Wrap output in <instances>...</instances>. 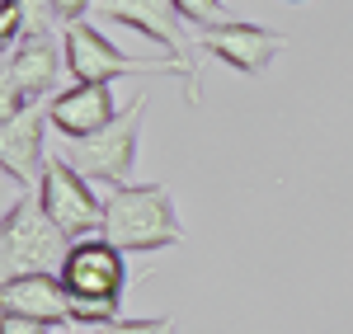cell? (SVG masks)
Listing matches in <instances>:
<instances>
[{
  "instance_id": "2e32d148",
  "label": "cell",
  "mask_w": 353,
  "mask_h": 334,
  "mask_svg": "<svg viewBox=\"0 0 353 334\" xmlns=\"http://www.w3.org/2000/svg\"><path fill=\"white\" fill-rule=\"evenodd\" d=\"M0 334H52V325H43V320H24V315H5Z\"/></svg>"
},
{
  "instance_id": "3957f363",
  "label": "cell",
  "mask_w": 353,
  "mask_h": 334,
  "mask_svg": "<svg viewBox=\"0 0 353 334\" xmlns=\"http://www.w3.org/2000/svg\"><path fill=\"white\" fill-rule=\"evenodd\" d=\"M94 10L113 19V24H128L137 33H146L151 43H161L165 56L174 61V76L184 81V99L198 104L203 90H198V56H193V38H189V19L174 0H94Z\"/></svg>"
},
{
  "instance_id": "8fae6325",
  "label": "cell",
  "mask_w": 353,
  "mask_h": 334,
  "mask_svg": "<svg viewBox=\"0 0 353 334\" xmlns=\"http://www.w3.org/2000/svg\"><path fill=\"white\" fill-rule=\"evenodd\" d=\"M48 118H52V127L61 137H90L104 123H113L118 109H113L109 85H71L48 104Z\"/></svg>"
},
{
  "instance_id": "7a4b0ae2",
  "label": "cell",
  "mask_w": 353,
  "mask_h": 334,
  "mask_svg": "<svg viewBox=\"0 0 353 334\" xmlns=\"http://www.w3.org/2000/svg\"><path fill=\"white\" fill-rule=\"evenodd\" d=\"M71 236L43 212L38 194L19 198V207L5 212L0 222V259H5V278L19 273H61L66 254H71Z\"/></svg>"
},
{
  "instance_id": "9c48e42d",
  "label": "cell",
  "mask_w": 353,
  "mask_h": 334,
  "mask_svg": "<svg viewBox=\"0 0 353 334\" xmlns=\"http://www.w3.org/2000/svg\"><path fill=\"white\" fill-rule=\"evenodd\" d=\"M0 306H5V315H24V320H43V325L71 320V297L61 287V273H19V278H5L0 282Z\"/></svg>"
},
{
  "instance_id": "30bf717a",
  "label": "cell",
  "mask_w": 353,
  "mask_h": 334,
  "mask_svg": "<svg viewBox=\"0 0 353 334\" xmlns=\"http://www.w3.org/2000/svg\"><path fill=\"white\" fill-rule=\"evenodd\" d=\"M48 123H52L48 109H24V113H14V118H0V165H5V174L43 179V169H48L43 127Z\"/></svg>"
},
{
  "instance_id": "ba28073f",
  "label": "cell",
  "mask_w": 353,
  "mask_h": 334,
  "mask_svg": "<svg viewBox=\"0 0 353 334\" xmlns=\"http://www.w3.org/2000/svg\"><path fill=\"white\" fill-rule=\"evenodd\" d=\"M198 48L221 56V61H226L231 71H241V76H264L269 61L288 48V38L273 33V28H264V24H231V19H226V24L203 28V33H198Z\"/></svg>"
},
{
  "instance_id": "9a60e30c",
  "label": "cell",
  "mask_w": 353,
  "mask_h": 334,
  "mask_svg": "<svg viewBox=\"0 0 353 334\" xmlns=\"http://www.w3.org/2000/svg\"><path fill=\"white\" fill-rule=\"evenodd\" d=\"M179 10H184V19L198 28H212V24H226V10H221V0H174Z\"/></svg>"
},
{
  "instance_id": "7c38bea8",
  "label": "cell",
  "mask_w": 353,
  "mask_h": 334,
  "mask_svg": "<svg viewBox=\"0 0 353 334\" xmlns=\"http://www.w3.org/2000/svg\"><path fill=\"white\" fill-rule=\"evenodd\" d=\"M57 66H61V56H57L52 38H28V43H19V52H14V48L5 52L0 76H10V81L19 85L24 99H38V94H48L57 85V76H61Z\"/></svg>"
},
{
  "instance_id": "4fadbf2b",
  "label": "cell",
  "mask_w": 353,
  "mask_h": 334,
  "mask_svg": "<svg viewBox=\"0 0 353 334\" xmlns=\"http://www.w3.org/2000/svg\"><path fill=\"white\" fill-rule=\"evenodd\" d=\"M0 43H5V52L14 43H24V0H0Z\"/></svg>"
},
{
  "instance_id": "5bb4252c",
  "label": "cell",
  "mask_w": 353,
  "mask_h": 334,
  "mask_svg": "<svg viewBox=\"0 0 353 334\" xmlns=\"http://www.w3.org/2000/svg\"><path fill=\"white\" fill-rule=\"evenodd\" d=\"M94 334H179L174 320H109V325H90Z\"/></svg>"
},
{
  "instance_id": "6da1fadb",
  "label": "cell",
  "mask_w": 353,
  "mask_h": 334,
  "mask_svg": "<svg viewBox=\"0 0 353 334\" xmlns=\"http://www.w3.org/2000/svg\"><path fill=\"white\" fill-rule=\"evenodd\" d=\"M104 236L123 254H151L170 250L184 240L179 212L165 184H113L104 198Z\"/></svg>"
},
{
  "instance_id": "52a82bcc",
  "label": "cell",
  "mask_w": 353,
  "mask_h": 334,
  "mask_svg": "<svg viewBox=\"0 0 353 334\" xmlns=\"http://www.w3.org/2000/svg\"><path fill=\"white\" fill-rule=\"evenodd\" d=\"M156 66H170V56H128L118 52L104 33H94L90 24H66V71L76 76V85H109L118 76H132V71H156Z\"/></svg>"
},
{
  "instance_id": "277c9868",
  "label": "cell",
  "mask_w": 353,
  "mask_h": 334,
  "mask_svg": "<svg viewBox=\"0 0 353 334\" xmlns=\"http://www.w3.org/2000/svg\"><path fill=\"white\" fill-rule=\"evenodd\" d=\"M141 118H146V94H137L128 109H118L113 123H104L90 137H66V165H76L94 184H123L137 165V141H141Z\"/></svg>"
},
{
  "instance_id": "5b68a950",
  "label": "cell",
  "mask_w": 353,
  "mask_h": 334,
  "mask_svg": "<svg viewBox=\"0 0 353 334\" xmlns=\"http://www.w3.org/2000/svg\"><path fill=\"white\" fill-rule=\"evenodd\" d=\"M38 202H43V212H48L71 240L104 236V202L94 198L90 179H85L76 165H66L61 156L48 160V169H43V179H38Z\"/></svg>"
},
{
  "instance_id": "e0dca14e",
  "label": "cell",
  "mask_w": 353,
  "mask_h": 334,
  "mask_svg": "<svg viewBox=\"0 0 353 334\" xmlns=\"http://www.w3.org/2000/svg\"><path fill=\"white\" fill-rule=\"evenodd\" d=\"M90 5H94V0H52V10L61 14V19H71V24L81 19L85 10H90Z\"/></svg>"
},
{
  "instance_id": "8992f818",
  "label": "cell",
  "mask_w": 353,
  "mask_h": 334,
  "mask_svg": "<svg viewBox=\"0 0 353 334\" xmlns=\"http://www.w3.org/2000/svg\"><path fill=\"white\" fill-rule=\"evenodd\" d=\"M61 287L71 297V306H90V302H118L128 287V264L123 250L109 236H90L76 240L66 264H61Z\"/></svg>"
}]
</instances>
